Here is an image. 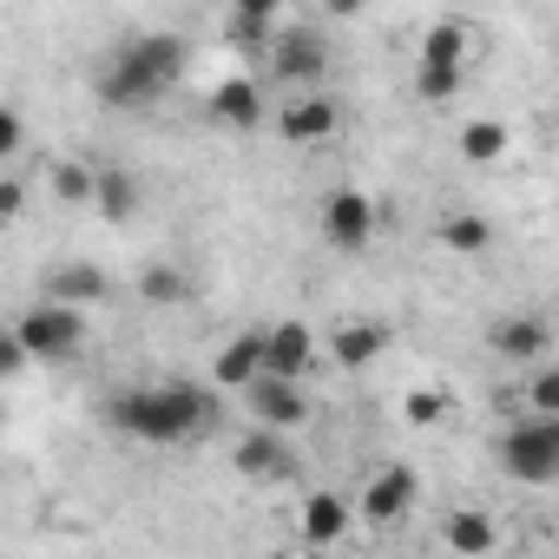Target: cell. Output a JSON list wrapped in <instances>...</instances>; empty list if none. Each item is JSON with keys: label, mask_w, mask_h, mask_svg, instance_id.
Instances as JSON below:
<instances>
[{"label": "cell", "mask_w": 559, "mask_h": 559, "mask_svg": "<svg viewBox=\"0 0 559 559\" xmlns=\"http://www.w3.org/2000/svg\"><path fill=\"white\" fill-rule=\"evenodd\" d=\"M323 237L336 243V250H369V237H376V204H369V191H330V204H323Z\"/></svg>", "instance_id": "7"}, {"label": "cell", "mask_w": 559, "mask_h": 559, "mask_svg": "<svg viewBox=\"0 0 559 559\" xmlns=\"http://www.w3.org/2000/svg\"><path fill=\"white\" fill-rule=\"evenodd\" d=\"M276 8L284 0H230V14H243V21H276Z\"/></svg>", "instance_id": "31"}, {"label": "cell", "mask_w": 559, "mask_h": 559, "mask_svg": "<svg viewBox=\"0 0 559 559\" xmlns=\"http://www.w3.org/2000/svg\"><path fill=\"white\" fill-rule=\"evenodd\" d=\"M139 297H145V304H158V310H171L178 297H191V284H185V270H171V263H152V270L139 276Z\"/></svg>", "instance_id": "23"}, {"label": "cell", "mask_w": 559, "mask_h": 559, "mask_svg": "<svg viewBox=\"0 0 559 559\" xmlns=\"http://www.w3.org/2000/svg\"><path fill=\"white\" fill-rule=\"evenodd\" d=\"M448 546H454V552H467V559H480V552H493V546H500V533H493L480 513H454V520H448Z\"/></svg>", "instance_id": "22"}, {"label": "cell", "mask_w": 559, "mask_h": 559, "mask_svg": "<svg viewBox=\"0 0 559 559\" xmlns=\"http://www.w3.org/2000/svg\"><path fill=\"white\" fill-rule=\"evenodd\" d=\"M211 119L230 126V132H250V126L263 119V93H257V80H217V86H211Z\"/></svg>", "instance_id": "12"}, {"label": "cell", "mask_w": 559, "mask_h": 559, "mask_svg": "<svg viewBox=\"0 0 559 559\" xmlns=\"http://www.w3.org/2000/svg\"><path fill=\"white\" fill-rule=\"evenodd\" d=\"M211 376H217V389H243L250 376H263V336H257V330H243L237 343H224V349H217V362H211Z\"/></svg>", "instance_id": "14"}, {"label": "cell", "mask_w": 559, "mask_h": 559, "mask_svg": "<svg viewBox=\"0 0 559 559\" xmlns=\"http://www.w3.org/2000/svg\"><path fill=\"white\" fill-rule=\"evenodd\" d=\"M461 53H467V34L454 21H435L428 40H421V60H461Z\"/></svg>", "instance_id": "25"}, {"label": "cell", "mask_w": 559, "mask_h": 559, "mask_svg": "<svg viewBox=\"0 0 559 559\" xmlns=\"http://www.w3.org/2000/svg\"><path fill=\"white\" fill-rule=\"evenodd\" d=\"M500 467L526 487H552L559 480V415H533L520 428H507L500 441Z\"/></svg>", "instance_id": "3"}, {"label": "cell", "mask_w": 559, "mask_h": 559, "mask_svg": "<svg viewBox=\"0 0 559 559\" xmlns=\"http://www.w3.org/2000/svg\"><path fill=\"white\" fill-rule=\"evenodd\" d=\"M47 191H53L60 204H93V165H80V158H60V165L47 171Z\"/></svg>", "instance_id": "21"}, {"label": "cell", "mask_w": 559, "mask_h": 559, "mask_svg": "<svg viewBox=\"0 0 559 559\" xmlns=\"http://www.w3.org/2000/svg\"><path fill=\"white\" fill-rule=\"evenodd\" d=\"M230 40H237V47H263V40H270V21H243V14H230Z\"/></svg>", "instance_id": "30"}, {"label": "cell", "mask_w": 559, "mask_h": 559, "mask_svg": "<svg viewBox=\"0 0 559 559\" xmlns=\"http://www.w3.org/2000/svg\"><path fill=\"white\" fill-rule=\"evenodd\" d=\"M493 356H507V362H539L546 349H552V330L539 323V317H507V323H493Z\"/></svg>", "instance_id": "13"}, {"label": "cell", "mask_w": 559, "mask_h": 559, "mask_svg": "<svg viewBox=\"0 0 559 559\" xmlns=\"http://www.w3.org/2000/svg\"><path fill=\"white\" fill-rule=\"evenodd\" d=\"M441 408H448V402H441L435 389H415V395H408V421H415V428H428V421H441Z\"/></svg>", "instance_id": "28"}, {"label": "cell", "mask_w": 559, "mask_h": 559, "mask_svg": "<svg viewBox=\"0 0 559 559\" xmlns=\"http://www.w3.org/2000/svg\"><path fill=\"white\" fill-rule=\"evenodd\" d=\"M270 73L284 86H317L330 73V40L297 27V34H270Z\"/></svg>", "instance_id": "5"}, {"label": "cell", "mask_w": 559, "mask_h": 559, "mask_svg": "<svg viewBox=\"0 0 559 559\" xmlns=\"http://www.w3.org/2000/svg\"><path fill=\"white\" fill-rule=\"evenodd\" d=\"M21 204H27V191L14 178H0V217H21Z\"/></svg>", "instance_id": "32"}, {"label": "cell", "mask_w": 559, "mask_h": 559, "mask_svg": "<svg viewBox=\"0 0 559 559\" xmlns=\"http://www.w3.org/2000/svg\"><path fill=\"white\" fill-rule=\"evenodd\" d=\"M178 73H185V40L178 34H139L106 60L99 99L106 106H152L178 86Z\"/></svg>", "instance_id": "1"}, {"label": "cell", "mask_w": 559, "mask_h": 559, "mask_svg": "<svg viewBox=\"0 0 559 559\" xmlns=\"http://www.w3.org/2000/svg\"><path fill=\"white\" fill-rule=\"evenodd\" d=\"M112 284H106V270L99 263H60V270H47V284H40V297H53V304H99Z\"/></svg>", "instance_id": "11"}, {"label": "cell", "mask_w": 559, "mask_h": 559, "mask_svg": "<svg viewBox=\"0 0 559 559\" xmlns=\"http://www.w3.org/2000/svg\"><path fill=\"white\" fill-rule=\"evenodd\" d=\"M415 93H421L428 106L454 99V93H461V60H421V80H415Z\"/></svg>", "instance_id": "24"}, {"label": "cell", "mask_w": 559, "mask_h": 559, "mask_svg": "<svg viewBox=\"0 0 559 559\" xmlns=\"http://www.w3.org/2000/svg\"><path fill=\"white\" fill-rule=\"evenodd\" d=\"M382 349H389V330H382V323H343V330L330 336V356H336L343 369H369Z\"/></svg>", "instance_id": "15"}, {"label": "cell", "mask_w": 559, "mask_h": 559, "mask_svg": "<svg viewBox=\"0 0 559 559\" xmlns=\"http://www.w3.org/2000/svg\"><path fill=\"white\" fill-rule=\"evenodd\" d=\"M237 474H284V428H257L237 441Z\"/></svg>", "instance_id": "17"}, {"label": "cell", "mask_w": 559, "mask_h": 559, "mask_svg": "<svg viewBox=\"0 0 559 559\" xmlns=\"http://www.w3.org/2000/svg\"><path fill=\"white\" fill-rule=\"evenodd\" d=\"M21 139H27L21 112H14V106H0V158H14V152H21Z\"/></svg>", "instance_id": "29"}, {"label": "cell", "mask_w": 559, "mask_h": 559, "mask_svg": "<svg viewBox=\"0 0 559 559\" xmlns=\"http://www.w3.org/2000/svg\"><path fill=\"white\" fill-rule=\"evenodd\" d=\"M526 408H533V415H559V369H539V376H533Z\"/></svg>", "instance_id": "26"}, {"label": "cell", "mask_w": 559, "mask_h": 559, "mask_svg": "<svg viewBox=\"0 0 559 559\" xmlns=\"http://www.w3.org/2000/svg\"><path fill=\"white\" fill-rule=\"evenodd\" d=\"M408 507H415V474H408V467H382V474L362 487V500H356V513H362V520H376V526L402 520Z\"/></svg>", "instance_id": "8"}, {"label": "cell", "mask_w": 559, "mask_h": 559, "mask_svg": "<svg viewBox=\"0 0 559 559\" xmlns=\"http://www.w3.org/2000/svg\"><path fill=\"white\" fill-rule=\"evenodd\" d=\"M461 158H467V165L507 158V126H500V119H467V126H461Z\"/></svg>", "instance_id": "19"}, {"label": "cell", "mask_w": 559, "mask_h": 559, "mask_svg": "<svg viewBox=\"0 0 559 559\" xmlns=\"http://www.w3.org/2000/svg\"><path fill=\"white\" fill-rule=\"evenodd\" d=\"M14 336H21V349H27V362H60V356H73L80 343H86V317L73 310V304H34L21 323H14Z\"/></svg>", "instance_id": "4"}, {"label": "cell", "mask_w": 559, "mask_h": 559, "mask_svg": "<svg viewBox=\"0 0 559 559\" xmlns=\"http://www.w3.org/2000/svg\"><path fill=\"white\" fill-rule=\"evenodd\" d=\"M310 356H317L310 323H276V330H263V369L270 376H304Z\"/></svg>", "instance_id": "9"}, {"label": "cell", "mask_w": 559, "mask_h": 559, "mask_svg": "<svg viewBox=\"0 0 559 559\" xmlns=\"http://www.w3.org/2000/svg\"><path fill=\"white\" fill-rule=\"evenodd\" d=\"M93 204H99L112 224H126V217L139 211V185H132V171H93Z\"/></svg>", "instance_id": "18"}, {"label": "cell", "mask_w": 559, "mask_h": 559, "mask_svg": "<svg viewBox=\"0 0 559 559\" xmlns=\"http://www.w3.org/2000/svg\"><path fill=\"white\" fill-rule=\"evenodd\" d=\"M243 402H250V415H257L263 428H304V415H310L297 376H270V369L243 382Z\"/></svg>", "instance_id": "6"}, {"label": "cell", "mask_w": 559, "mask_h": 559, "mask_svg": "<svg viewBox=\"0 0 559 559\" xmlns=\"http://www.w3.org/2000/svg\"><path fill=\"white\" fill-rule=\"evenodd\" d=\"M349 533V500L343 493H310L304 500V539L310 546H336Z\"/></svg>", "instance_id": "16"}, {"label": "cell", "mask_w": 559, "mask_h": 559, "mask_svg": "<svg viewBox=\"0 0 559 559\" xmlns=\"http://www.w3.org/2000/svg\"><path fill=\"white\" fill-rule=\"evenodd\" d=\"M441 243L461 250V257H480V250L493 243V224L474 217V211H454V217H441Z\"/></svg>", "instance_id": "20"}, {"label": "cell", "mask_w": 559, "mask_h": 559, "mask_svg": "<svg viewBox=\"0 0 559 559\" xmlns=\"http://www.w3.org/2000/svg\"><path fill=\"white\" fill-rule=\"evenodd\" d=\"M336 126H343L336 99L304 93V99H290V106H284V139H297V145H323V139H336Z\"/></svg>", "instance_id": "10"}, {"label": "cell", "mask_w": 559, "mask_h": 559, "mask_svg": "<svg viewBox=\"0 0 559 559\" xmlns=\"http://www.w3.org/2000/svg\"><path fill=\"white\" fill-rule=\"evenodd\" d=\"M330 14H362V0H330Z\"/></svg>", "instance_id": "33"}, {"label": "cell", "mask_w": 559, "mask_h": 559, "mask_svg": "<svg viewBox=\"0 0 559 559\" xmlns=\"http://www.w3.org/2000/svg\"><path fill=\"white\" fill-rule=\"evenodd\" d=\"M27 369V349H21V336L14 330H0V382H14Z\"/></svg>", "instance_id": "27"}, {"label": "cell", "mask_w": 559, "mask_h": 559, "mask_svg": "<svg viewBox=\"0 0 559 559\" xmlns=\"http://www.w3.org/2000/svg\"><path fill=\"white\" fill-rule=\"evenodd\" d=\"M112 421L139 441H191L211 428V395L191 382H165V389H126L112 395Z\"/></svg>", "instance_id": "2"}]
</instances>
